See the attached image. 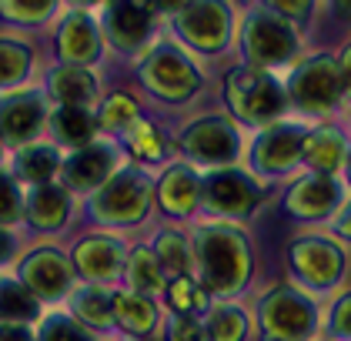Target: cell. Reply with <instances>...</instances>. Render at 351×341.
I'll return each mask as SVG.
<instances>
[{
  "mask_svg": "<svg viewBox=\"0 0 351 341\" xmlns=\"http://www.w3.org/2000/svg\"><path fill=\"white\" fill-rule=\"evenodd\" d=\"M331 331L338 338H351V294H345L331 311Z\"/></svg>",
  "mask_w": 351,
  "mask_h": 341,
  "instance_id": "f35d334b",
  "label": "cell"
},
{
  "mask_svg": "<svg viewBox=\"0 0 351 341\" xmlns=\"http://www.w3.org/2000/svg\"><path fill=\"white\" fill-rule=\"evenodd\" d=\"M27 214H30V221L40 224V228H57L67 217V194L60 187H40V191H34Z\"/></svg>",
  "mask_w": 351,
  "mask_h": 341,
  "instance_id": "cb8c5ba5",
  "label": "cell"
},
{
  "mask_svg": "<svg viewBox=\"0 0 351 341\" xmlns=\"http://www.w3.org/2000/svg\"><path fill=\"white\" fill-rule=\"evenodd\" d=\"M338 201V184L324 174H311L288 191V211H295L298 217H318Z\"/></svg>",
  "mask_w": 351,
  "mask_h": 341,
  "instance_id": "9a60e30c",
  "label": "cell"
},
{
  "mask_svg": "<svg viewBox=\"0 0 351 341\" xmlns=\"http://www.w3.org/2000/svg\"><path fill=\"white\" fill-rule=\"evenodd\" d=\"M110 167H114V154H110V148H101V144H90V148H84L77 151L74 158L64 164V178L71 187H94V184H101L104 178L110 174Z\"/></svg>",
  "mask_w": 351,
  "mask_h": 341,
  "instance_id": "2e32d148",
  "label": "cell"
},
{
  "mask_svg": "<svg viewBox=\"0 0 351 341\" xmlns=\"http://www.w3.org/2000/svg\"><path fill=\"white\" fill-rule=\"evenodd\" d=\"M348 174H351V154H348Z\"/></svg>",
  "mask_w": 351,
  "mask_h": 341,
  "instance_id": "7dc6e473",
  "label": "cell"
},
{
  "mask_svg": "<svg viewBox=\"0 0 351 341\" xmlns=\"http://www.w3.org/2000/svg\"><path fill=\"white\" fill-rule=\"evenodd\" d=\"M128 278H131V285L137 291H154L161 288V264L158 258L151 255V251H134L131 255V264H128Z\"/></svg>",
  "mask_w": 351,
  "mask_h": 341,
  "instance_id": "4316f807",
  "label": "cell"
},
{
  "mask_svg": "<svg viewBox=\"0 0 351 341\" xmlns=\"http://www.w3.org/2000/svg\"><path fill=\"white\" fill-rule=\"evenodd\" d=\"M37 311V301L24 285H14V281H0V318H30Z\"/></svg>",
  "mask_w": 351,
  "mask_h": 341,
  "instance_id": "484cf974",
  "label": "cell"
},
{
  "mask_svg": "<svg viewBox=\"0 0 351 341\" xmlns=\"http://www.w3.org/2000/svg\"><path fill=\"white\" fill-rule=\"evenodd\" d=\"M57 171V154L51 148H27L21 154V178H27L34 184H44L47 178H54Z\"/></svg>",
  "mask_w": 351,
  "mask_h": 341,
  "instance_id": "83f0119b",
  "label": "cell"
},
{
  "mask_svg": "<svg viewBox=\"0 0 351 341\" xmlns=\"http://www.w3.org/2000/svg\"><path fill=\"white\" fill-rule=\"evenodd\" d=\"M54 131L67 144H87L94 137V117L84 107H64L54 114Z\"/></svg>",
  "mask_w": 351,
  "mask_h": 341,
  "instance_id": "d4e9b609",
  "label": "cell"
},
{
  "mask_svg": "<svg viewBox=\"0 0 351 341\" xmlns=\"http://www.w3.org/2000/svg\"><path fill=\"white\" fill-rule=\"evenodd\" d=\"M3 10L7 14H17L21 21H40L51 10V3H3Z\"/></svg>",
  "mask_w": 351,
  "mask_h": 341,
  "instance_id": "ab89813d",
  "label": "cell"
},
{
  "mask_svg": "<svg viewBox=\"0 0 351 341\" xmlns=\"http://www.w3.org/2000/svg\"><path fill=\"white\" fill-rule=\"evenodd\" d=\"M204 201L221 214H251L258 204V187L241 171H217L204 181Z\"/></svg>",
  "mask_w": 351,
  "mask_h": 341,
  "instance_id": "30bf717a",
  "label": "cell"
},
{
  "mask_svg": "<svg viewBox=\"0 0 351 341\" xmlns=\"http://www.w3.org/2000/svg\"><path fill=\"white\" fill-rule=\"evenodd\" d=\"M141 341H158V338H141Z\"/></svg>",
  "mask_w": 351,
  "mask_h": 341,
  "instance_id": "c3c4849f",
  "label": "cell"
},
{
  "mask_svg": "<svg viewBox=\"0 0 351 341\" xmlns=\"http://www.w3.org/2000/svg\"><path fill=\"white\" fill-rule=\"evenodd\" d=\"M341 91H345L341 74H338V64L331 57L304 60L288 80V94L301 110H328V107L338 104Z\"/></svg>",
  "mask_w": 351,
  "mask_h": 341,
  "instance_id": "277c9868",
  "label": "cell"
},
{
  "mask_svg": "<svg viewBox=\"0 0 351 341\" xmlns=\"http://www.w3.org/2000/svg\"><path fill=\"white\" fill-rule=\"evenodd\" d=\"M301 158L308 161L318 174L328 178V174H335L345 164V141H341V134L318 128V131L308 134V141L301 144Z\"/></svg>",
  "mask_w": 351,
  "mask_h": 341,
  "instance_id": "ac0fdd59",
  "label": "cell"
},
{
  "mask_svg": "<svg viewBox=\"0 0 351 341\" xmlns=\"http://www.w3.org/2000/svg\"><path fill=\"white\" fill-rule=\"evenodd\" d=\"M74 311H77L84 321H90V325H110V318H114L110 298L101 288L81 291V294L74 298Z\"/></svg>",
  "mask_w": 351,
  "mask_h": 341,
  "instance_id": "f1b7e54d",
  "label": "cell"
},
{
  "mask_svg": "<svg viewBox=\"0 0 351 341\" xmlns=\"http://www.w3.org/2000/svg\"><path fill=\"white\" fill-rule=\"evenodd\" d=\"M60 54L67 60H94L97 57V30L87 14H71L60 27Z\"/></svg>",
  "mask_w": 351,
  "mask_h": 341,
  "instance_id": "d6986e66",
  "label": "cell"
},
{
  "mask_svg": "<svg viewBox=\"0 0 351 341\" xmlns=\"http://www.w3.org/2000/svg\"><path fill=\"white\" fill-rule=\"evenodd\" d=\"M291 264L295 271L315 288H328L341 274V251L328 241H298L291 248Z\"/></svg>",
  "mask_w": 351,
  "mask_h": 341,
  "instance_id": "8fae6325",
  "label": "cell"
},
{
  "mask_svg": "<svg viewBox=\"0 0 351 341\" xmlns=\"http://www.w3.org/2000/svg\"><path fill=\"white\" fill-rule=\"evenodd\" d=\"M244 51L258 67L268 64H285L291 60V54L298 51V37L288 21H281L271 10H258L251 14V21L244 24Z\"/></svg>",
  "mask_w": 351,
  "mask_h": 341,
  "instance_id": "3957f363",
  "label": "cell"
},
{
  "mask_svg": "<svg viewBox=\"0 0 351 341\" xmlns=\"http://www.w3.org/2000/svg\"><path fill=\"white\" fill-rule=\"evenodd\" d=\"M278 10H281V14H308L311 7H308V3H281Z\"/></svg>",
  "mask_w": 351,
  "mask_h": 341,
  "instance_id": "ee69618b",
  "label": "cell"
},
{
  "mask_svg": "<svg viewBox=\"0 0 351 341\" xmlns=\"http://www.w3.org/2000/svg\"><path fill=\"white\" fill-rule=\"evenodd\" d=\"M128 144H131V151H134L137 158L158 161L164 154L161 134L154 131L147 121H134V124H131V131H128Z\"/></svg>",
  "mask_w": 351,
  "mask_h": 341,
  "instance_id": "d6a6232c",
  "label": "cell"
},
{
  "mask_svg": "<svg viewBox=\"0 0 351 341\" xmlns=\"http://www.w3.org/2000/svg\"><path fill=\"white\" fill-rule=\"evenodd\" d=\"M51 91L57 94V101H64V107H84L97 94V84L81 67H60L51 78Z\"/></svg>",
  "mask_w": 351,
  "mask_h": 341,
  "instance_id": "7402d4cb",
  "label": "cell"
},
{
  "mask_svg": "<svg viewBox=\"0 0 351 341\" xmlns=\"http://www.w3.org/2000/svg\"><path fill=\"white\" fill-rule=\"evenodd\" d=\"M167 338L171 341H211L208 338V328L191 315H178L167 325Z\"/></svg>",
  "mask_w": 351,
  "mask_h": 341,
  "instance_id": "d590c367",
  "label": "cell"
},
{
  "mask_svg": "<svg viewBox=\"0 0 351 341\" xmlns=\"http://www.w3.org/2000/svg\"><path fill=\"white\" fill-rule=\"evenodd\" d=\"M24 281H27L30 294L57 298V294H64V288H67L71 271H67V261L57 251H34L27 258V264H24Z\"/></svg>",
  "mask_w": 351,
  "mask_h": 341,
  "instance_id": "4fadbf2b",
  "label": "cell"
},
{
  "mask_svg": "<svg viewBox=\"0 0 351 341\" xmlns=\"http://www.w3.org/2000/svg\"><path fill=\"white\" fill-rule=\"evenodd\" d=\"M244 315L238 308L224 305L211 315V325H208V338L211 341H241L244 338Z\"/></svg>",
  "mask_w": 351,
  "mask_h": 341,
  "instance_id": "f546056e",
  "label": "cell"
},
{
  "mask_svg": "<svg viewBox=\"0 0 351 341\" xmlns=\"http://www.w3.org/2000/svg\"><path fill=\"white\" fill-rule=\"evenodd\" d=\"M104 27H108V37L114 40V47H124V51H134L144 44L147 30H151V17H147V7H137V3H114L104 14Z\"/></svg>",
  "mask_w": 351,
  "mask_h": 341,
  "instance_id": "5bb4252c",
  "label": "cell"
},
{
  "mask_svg": "<svg viewBox=\"0 0 351 341\" xmlns=\"http://www.w3.org/2000/svg\"><path fill=\"white\" fill-rule=\"evenodd\" d=\"M181 37L201 51H221L228 40V10L221 3H191L178 17Z\"/></svg>",
  "mask_w": 351,
  "mask_h": 341,
  "instance_id": "9c48e42d",
  "label": "cell"
},
{
  "mask_svg": "<svg viewBox=\"0 0 351 341\" xmlns=\"http://www.w3.org/2000/svg\"><path fill=\"white\" fill-rule=\"evenodd\" d=\"M21 214V198H17V187L10 178L0 174V221H14Z\"/></svg>",
  "mask_w": 351,
  "mask_h": 341,
  "instance_id": "74e56055",
  "label": "cell"
},
{
  "mask_svg": "<svg viewBox=\"0 0 351 341\" xmlns=\"http://www.w3.org/2000/svg\"><path fill=\"white\" fill-rule=\"evenodd\" d=\"M40 117H44V107L34 94H21L14 101L0 107V134L10 137V141H27L30 134L40 128Z\"/></svg>",
  "mask_w": 351,
  "mask_h": 341,
  "instance_id": "e0dca14e",
  "label": "cell"
},
{
  "mask_svg": "<svg viewBox=\"0 0 351 341\" xmlns=\"http://www.w3.org/2000/svg\"><path fill=\"white\" fill-rule=\"evenodd\" d=\"M338 231L351 237V201H348V208L341 211V217H338Z\"/></svg>",
  "mask_w": 351,
  "mask_h": 341,
  "instance_id": "7bdbcfd3",
  "label": "cell"
},
{
  "mask_svg": "<svg viewBox=\"0 0 351 341\" xmlns=\"http://www.w3.org/2000/svg\"><path fill=\"white\" fill-rule=\"evenodd\" d=\"M7 251H10V237H7L3 231H0V261L7 258Z\"/></svg>",
  "mask_w": 351,
  "mask_h": 341,
  "instance_id": "f6af8a7d",
  "label": "cell"
},
{
  "mask_svg": "<svg viewBox=\"0 0 351 341\" xmlns=\"http://www.w3.org/2000/svg\"><path fill=\"white\" fill-rule=\"evenodd\" d=\"M147 198H151V187L144 181V174H137V171H121V174L101 191V198H97V214H101L104 221L128 224V221H137V217L147 211Z\"/></svg>",
  "mask_w": 351,
  "mask_h": 341,
  "instance_id": "52a82bcc",
  "label": "cell"
},
{
  "mask_svg": "<svg viewBox=\"0 0 351 341\" xmlns=\"http://www.w3.org/2000/svg\"><path fill=\"white\" fill-rule=\"evenodd\" d=\"M27 51L14 40H0V84H14L27 71Z\"/></svg>",
  "mask_w": 351,
  "mask_h": 341,
  "instance_id": "836d02e7",
  "label": "cell"
},
{
  "mask_svg": "<svg viewBox=\"0 0 351 341\" xmlns=\"http://www.w3.org/2000/svg\"><path fill=\"white\" fill-rule=\"evenodd\" d=\"M158 264L161 268H167L171 274H184L188 271V244H184V237L181 235H174V231H167V235H161V241H158Z\"/></svg>",
  "mask_w": 351,
  "mask_h": 341,
  "instance_id": "4dcf8cb0",
  "label": "cell"
},
{
  "mask_svg": "<svg viewBox=\"0 0 351 341\" xmlns=\"http://www.w3.org/2000/svg\"><path fill=\"white\" fill-rule=\"evenodd\" d=\"M261 328L274 341H301L311 331V305L291 288L271 291L261 301Z\"/></svg>",
  "mask_w": 351,
  "mask_h": 341,
  "instance_id": "5b68a950",
  "label": "cell"
},
{
  "mask_svg": "<svg viewBox=\"0 0 351 341\" xmlns=\"http://www.w3.org/2000/svg\"><path fill=\"white\" fill-rule=\"evenodd\" d=\"M141 74H144V84L167 101H188L197 91V71L171 47H161V51L151 54Z\"/></svg>",
  "mask_w": 351,
  "mask_h": 341,
  "instance_id": "8992f818",
  "label": "cell"
},
{
  "mask_svg": "<svg viewBox=\"0 0 351 341\" xmlns=\"http://www.w3.org/2000/svg\"><path fill=\"white\" fill-rule=\"evenodd\" d=\"M0 341H34V338H30L24 328H10V325H3V328H0Z\"/></svg>",
  "mask_w": 351,
  "mask_h": 341,
  "instance_id": "b9f144b4",
  "label": "cell"
},
{
  "mask_svg": "<svg viewBox=\"0 0 351 341\" xmlns=\"http://www.w3.org/2000/svg\"><path fill=\"white\" fill-rule=\"evenodd\" d=\"M110 308H114V318L128 328V331H134V335H144V331H151L154 328V305L147 301V298H141V294H114L110 298Z\"/></svg>",
  "mask_w": 351,
  "mask_h": 341,
  "instance_id": "603a6c76",
  "label": "cell"
},
{
  "mask_svg": "<svg viewBox=\"0 0 351 341\" xmlns=\"http://www.w3.org/2000/svg\"><path fill=\"white\" fill-rule=\"evenodd\" d=\"M137 121V104L128 97V94H114L104 110H101V124L108 128H124V124H134Z\"/></svg>",
  "mask_w": 351,
  "mask_h": 341,
  "instance_id": "e575fe53",
  "label": "cell"
},
{
  "mask_svg": "<svg viewBox=\"0 0 351 341\" xmlns=\"http://www.w3.org/2000/svg\"><path fill=\"white\" fill-rule=\"evenodd\" d=\"M74 261L87 278H110L121 264V248L110 237H90L74 251Z\"/></svg>",
  "mask_w": 351,
  "mask_h": 341,
  "instance_id": "ffe728a7",
  "label": "cell"
},
{
  "mask_svg": "<svg viewBox=\"0 0 351 341\" xmlns=\"http://www.w3.org/2000/svg\"><path fill=\"white\" fill-rule=\"evenodd\" d=\"M158 194H161V204L171 214H188L194 208V201H197V181H194V174L188 167H171L164 174Z\"/></svg>",
  "mask_w": 351,
  "mask_h": 341,
  "instance_id": "44dd1931",
  "label": "cell"
},
{
  "mask_svg": "<svg viewBox=\"0 0 351 341\" xmlns=\"http://www.w3.org/2000/svg\"><path fill=\"white\" fill-rule=\"evenodd\" d=\"M181 144L191 158L221 164V161H231L238 154V131L224 117H201L184 131Z\"/></svg>",
  "mask_w": 351,
  "mask_h": 341,
  "instance_id": "ba28073f",
  "label": "cell"
},
{
  "mask_svg": "<svg viewBox=\"0 0 351 341\" xmlns=\"http://www.w3.org/2000/svg\"><path fill=\"white\" fill-rule=\"evenodd\" d=\"M338 10H341V14H351V3H341Z\"/></svg>",
  "mask_w": 351,
  "mask_h": 341,
  "instance_id": "bcb514c9",
  "label": "cell"
},
{
  "mask_svg": "<svg viewBox=\"0 0 351 341\" xmlns=\"http://www.w3.org/2000/svg\"><path fill=\"white\" fill-rule=\"evenodd\" d=\"M197 258H201V278L204 288L228 294L244 288L251 274V255L247 244L234 228H201L197 235Z\"/></svg>",
  "mask_w": 351,
  "mask_h": 341,
  "instance_id": "6da1fadb",
  "label": "cell"
},
{
  "mask_svg": "<svg viewBox=\"0 0 351 341\" xmlns=\"http://www.w3.org/2000/svg\"><path fill=\"white\" fill-rule=\"evenodd\" d=\"M40 341H90V338L84 335L74 321H67V318H54V321H47V328H44Z\"/></svg>",
  "mask_w": 351,
  "mask_h": 341,
  "instance_id": "8d00e7d4",
  "label": "cell"
},
{
  "mask_svg": "<svg viewBox=\"0 0 351 341\" xmlns=\"http://www.w3.org/2000/svg\"><path fill=\"white\" fill-rule=\"evenodd\" d=\"M167 301L178 315H191V311H201L204 308V291L197 288L191 278H174L171 288H167Z\"/></svg>",
  "mask_w": 351,
  "mask_h": 341,
  "instance_id": "1f68e13d",
  "label": "cell"
},
{
  "mask_svg": "<svg viewBox=\"0 0 351 341\" xmlns=\"http://www.w3.org/2000/svg\"><path fill=\"white\" fill-rule=\"evenodd\" d=\"M338 74H341V87H345V91H351V44H348V51L341 54V64H338Z\"/></svg>",
  "mask_w": 351,
  "mask_h": 341,
  "instance_id": "60d3db41",
  "label": "cell"
},
{
  "mask_svg": "<svg viewBox=\"0 0 351 341\" xmlns=\"http://www.w3.org/2000/svg\"><path fill=\"white\" fill-rule=\"evenodd\" d=\"M228 101L234 114L251 124H265L285 110V94L278 80L258 67H241L228 78Z\"/></svg>",
  "mask_w": 351,
  "mask_h": 341,
  "instance_id": "7a4b0ae2",
  "label": "cell"
},
{
  "mask_svg": "<svg viewBox=\"0 0 351 341\" xmlns=\"http://www.w3.org/2000/svg\"><path fill=\"white\" fill-rule=\"evenodd\" d=\"M301 134L288 124H278V128H268V131L258 137L254 144V161L261 171H271V174H281L288 171L298 158H301Z\"/></svg>",
  "mask_w": 351,
  "mask_h": 341,
  "instance_id": "7c38bea8",
  "label": "cell"
}]
</instances>
